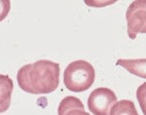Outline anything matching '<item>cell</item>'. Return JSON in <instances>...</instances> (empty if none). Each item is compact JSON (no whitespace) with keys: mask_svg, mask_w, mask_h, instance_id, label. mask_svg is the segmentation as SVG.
Here are the masks:
<instances>
[{"mask_svg":"<svg viewBox=\"0 0 146 115\" xmlns=\"http://www.w3.org/2000/svg\"><path fill=\"white\" fill-rule=\"evenodd\" d=\"M58 115H91L85 111L83 102L80 98L72 97L64 98L58 105Z\"/></svg>","mask_w":146,"mask_h":115,"instance_id":"obj_5","label":"cell"},{"mask_svg":"<svg viewBox=\"0 0 146 115\" xmlns=\"http://www.w3.org/2000/svg\"><path fill=\"white\" fill-rule=\"evenodd\" d=\"M13 89V80L8 75L0 74V113L7 111L10 107Z\"/></svg>","mask_w":146,"mask_h":115,"instance_id":"obj_6","label":"cell"},{"mask_svg":"<svg viewBox=\"0 0 146 115\" xmlns=\"http://www.w3.org/2000/svg\"><path fill=\"white\" fill-rule=\"evenodd\" d=\"M11 10V2L9 0H0V22L8 16Z\"/></svg>","mask_w":146,"mask_h":115,"instance_id":"obj_9","label":"cell"},{"mask_svg":"<svg viewBox=\"0 0 146 115\" xmlns=\"http://www.w3.org/2000/svg\"><path fill=\"white\" fill-rule=\"evenodd\" d=\"M129 38L135 39L137 33L146 32V2L133 1L126 14Z\"/></svg>","mask_w":146,"mask_h":115,"instance_id":"obj_3","label":"cell"},{"mask_svg":"<svg viewBox=\"0 0 146 115\" xmlns=\"http://www.w3.org/2000/svg\"><path fill=\"white\" fill-rule=\"evenodd\" d=\"M117 102V96L108 88H98L88 98V107L94 115H109L112 105Z\"/></svg>","mask_w":146,"mask_h":115,"instance_id":"obj_4","label":"cell"},{"mask_svg":"<svg viewBox=\"0 0 146 115\" xmlns=\"http://www.w3.org/2000/svg\"><path fill=\"white\" fill-rule=\"evenodd\" d=\"M96 71L90 62L83 60H75L67 65L63 73V82L69 91L81 93L89 90L94 84Z\"/></svg>","mask_w":146,"mask_h":115,"instance_id":"obj_2","label":"cell"},{"mask_svg":"<svg viewBox=\"0 0 146 115\" xmlns=\"http://www.w3.org/2000/svg\"><path fill=\"white\" fill-rule=\"evenodd\" d=\"M145 58H140V60H119L117 62V64L122 65L127 70L131 73L138 75L141 78H145Z\"/></svg>","mask_w":146,"mask_h":115,"instance_id":"obj_7","label":"cell"},{"mask_svg":"<svg viewBox=\"0 0 146 115\" xmlns=\"http://www.w3.org/2000/svg\"><path fill=\"white\" fill-rule=\"evenodd\" d=\"M17 80L20 88L27 93H53L60 85V64L48 60L25 64L19 69Z\"/></svg>","mask_w":146,"mask_h":115,"instance_id":"obj_1","label":"cell"},{"mask_svg":"<svg viewBox=\"0 0 146 115\" xmlns=\"http://www.w3.org/2000/svg\"><path fill=\"white\" fill-rule=\"evenodd\" d=\"M110 110L109 115H138L135 104L129 100L115 102Z\"/></svg>","mask_w":146,"mask_h":115,"instance_id":"obj_8","label":"cell"}]
</instances>
